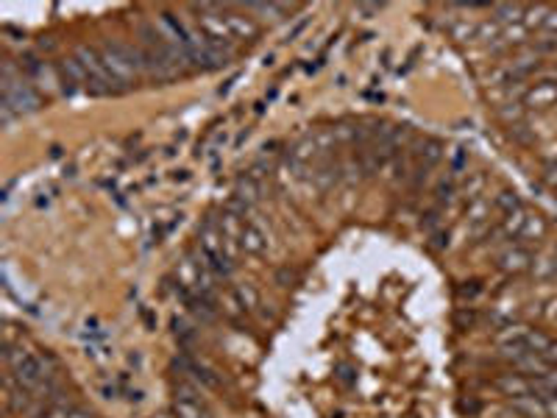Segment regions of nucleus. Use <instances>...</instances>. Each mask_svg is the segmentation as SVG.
<instances>
[{
  "label": "nucleus",
  "instance_id": "f257e3e1",
  "mask_svg": "<svg viewBox=\"0 0 557 418\" xmlns=\"http://www.w3.org/2000/svg\"><path fill=\"white\" fill-rule=\"evenodd\" d=\"M6 360H8V366H11L14 380H17L22 388L36 391V388L45 385V380H47V368H45V363H42L36 354L25 352L22 346H11V343H6Z\"/></svg>",
  "mask_w": 557,
  "mask_h": 418
},
{
  "label": "nucleus",
  "instance_id": "f03ea898",
  "mask_svg": "<svg viewBox=\"0 0 557 418\" xmlns=\"http://www.w3.org/2000/svg\"><path fill=\"white\" fill-rule=\"evenodd\" d=\"M75 59L81 62L84 73H87V92L89 95H109V92H123L120 84L109 75V70L103 67V59H101V50L89 48V45H81L75 48Z\"/></svg>",
  "mask_w": 557,
  "mask_h": 418
},
{
  "label": "nucleus",
  "instance_id": "7ed1b4c3",
  "mask_svg": "<svg viewBox=\"0 0 557 418\" xmlns=\"http://www.w3.org/2000/svg\"><path fill=\"white\" fill-rule=\"evenodd\" d=\"M496 388L507 396V399H521V396H538L535 394V380L533 377H521V374H505L496 380Z\"/></svg>",
  "mask_w": 557,
  "mask_h": 418
},
{
  "label": "nucleus",
  "instance_id": "20e7f679",
  "mask_svg": "<svg viewBox=\"0 0 557 418\" xmlns=\"http://www.w3.org/2000/svg\"><path fill=\"white\" fill-rule=\"evenodd\" d=\"M530 265H533V257H530V251H524L521 245H510V248H505V251L499 254V268L507 271V273H521V271H527Z\"/></svg>",
  "mask_w": 557,
  "mask_h": 418
},
{
  "label": "nucleus",
  "instance_id": "39448f33",
  "mask_svg": "<svg viewBox=\"0 0 557 418\" xmlns=\"http://www.w3.org/2000/svg\"><path fill=\"white\" fill-rule=\"evenodd\" d=\"M524 103L530 109H547L557 103V84L555 81H544V84H535L527 95H524Z\"/></svg>",
  "mask_w": 557,
  "mask_h": 418
},
{
  "label": "nucleus",
  "instance_id": "423d86ee",
  "mask_svg": "<svg viewBox=\"0 0 557 418\" xmlns=\"http://www.w3.org/2000/svg\"><path fill=\"white\" fill-rule=\"evenodd\" d=\"M240 245H243L246 254L260 257V254H265V248H268V234H265L257 223H246L243 237H240Z\"/></svg>",
  "mask_w": 557,
  "mask_h": 418
},
{
  "label": "nucleus",
  "instance_id": "0eeeda50",
  "mask_svg": "<svg viewBox=\"0 0 557 418\" xmlns=\"http://www.w3.org/2000/svg\"><path fill=\"white\" fill-rule=\"evenodd\" d=\"M510 408L524 418H549V413H547V399H541V396L510 399Z\"/></svg>",
  "mask_w": 557,
  "mask_h": 418
},
{
  "label": "nucleus",
  "instance_id": "6e6552de",
  "mask_svg": "<svg viewBox=\"0 0 557 418\" xmlns=\"http://www.w3.org/2000/svg\"><path fill=\"white\" fill-rule=\"evenodd\" d=\"M320 154H318V145H315V137L309 134V137H301L292 148H290V157H287V162H295V165H309L312 159H318Z\"/></svg>",
  "mask_w": 557,
  "mask_h": 418
},
{
  "label": "nucleus",
  "instance_id": "1a4fd4ad",
  "mask_svg": "<svg viewBox=\"0 0 557 418\" xmlns=\"http://www.w3.org/2000/svg\"><path fill=\"white\" fill-rule=\"evenodd\" d=\"M226 25H229L232 36H237V39H254V36L260 34V25H257V22H251L248 17L235 14V11H226Z\"/></svg>",
  "mask_w": 557,
  "mask_h": 418
},
{
  "label": "nucleus",
  "instance_id": "9d476101",
  "mask_svg": "<svg viewBox=\"0 0 557 418\" xmlns=\"http://www.w3.org/2000/svg\"><path fill=\"white\" fill-rule=\"evenodd\" d=\"M235 199H237L240 204H246V207L251 209L254 204H257V201H260V182H257V179H251V176H243V179H237Z\"/></svg>",
  "mask_w": 557,
  "mask_h": 418
},
{
  "label": "nucleus",
  "instance_id": "9b49d317",
  "mask_svg": "<svg viewBox=\"0 0 557 418\" xmlns=\"http://www.w3.org/2000/svg\"><path fill=\"white\" fill-rule=\"evenodd\" d=\"M232 301H235V307H237V310H243V312H251V310L260 304V293H257V287H254V284H237V287L232 290Z\"/></svg>",
  "mask_w": 557,
  "mask_h": 418
},
{
  "label": "nucleus",
  "instance_id": "f8f14e48",
  "mask_svg": "<svg viewBox=\"0 0 557 418\" xmlns=\"http://www.w3.org/2000/svg\"><path fill=\"white\" fill-rule=\"evenodd\" d=\"M173 416L176 418H209L207 410L201 408V402H190V399H176L173 402Z\"/></svg>",
  "mask_w": 557,
  "mask_h": 418
},
{
  "label": "nucleus",
  "instance_id": "ddd939ff",
  "mask_svg": "<svg viewBox=\"0 0 557 418\" xmlns=\"http://www.w3.org/2000/svg\"><path fill=\"white\" fill-rule=\"evenodd\" d=\"M544 231H547V223H544L538 215H527V220H524V229H521L519 240L530 243V240H538V237H544Z\"/></svg>",
  "mask_w": 557,
  "mask_h": 418
},
{
  "label": "nucleus",
  "instance_id": "4468645a",
  "mask_svg": "<svg viewBox=\"0 0 557 418\" xmlns=\"http://www.w3.org/2000/svg\"><path fill=\"white\" fill-rule=\"evenodd\" d=\"M246 8L257 11V14H268L271 20H278V17H284V14L292 11V6H284V3H248Z\"/></svg>",
  "mask_w": 557,
  "mask_h": 418
},
{
  "label": "nucleus",
  "instance_id": "2eb2a0df",
  "mask_svg": "<svg viewBox=\"0 0 557 418\" xmlns=\"http://www.w3.org/2000/svg\"><path fill=\"white\" fill-rule=\"evenodd\" d=\"M488 215H491V204L485 201V199H474L468 209H466V217L471 220V223H480V226H485L488 223Z\"/></svg>",
  "mask_w": 557,
  "mask_h": 418
},
{
  "label": "nucleus",
  "instance_id": "dca6fc26",
  "mask_svg": "<svg viewBox=\"0 0 557 418\" xmlns=\"http://www.w3.org/2000/svg\"><path fill=\"white\" fill-rule=\"evenodd\" d=\"M496 209L507 217V215H513V212H519V209H524L521 207V201H519V196L516 193H510V190H505V193H499L496 196Z\"/></svg>",
  "mask_w": 557,
  "mask_h": 418
},
{
  "label": "nucleus",
  "instance_id": "f3484780",
  "mask_svg": "<svg viewBox=\"0 0 557 418\" xmlns=\"http://www.w3.org/2000/svg\"><path fill=\"white\" fill-rule=\"evenodd\" d=\"M493 14H499V22H513V20H524V6H493Z\"/></svg>",
  "mask_w": 557,
  "mask_h": 418
},
{
  "label": "nucleus",
  "instance_id": "a211bd4d",
  "mask_svg": "<svg viewBox=\"0 0 557 418\" xmlns=\"http://www.w3.org/2000/svg\"><path fill=\"white\" fill-rule=\"evenodd\" d=\"M547 14H549V8H547V6L524 8V22H527L530 28H541V25H544V20H547Z\"/></svg>",
  "mask_w": 557,
  "mask_h": 418
},
{
  "label": "nucleus",
  "instance_id": "6ab92c4d",
  "mask_svg": "<svg viewBox=\"0 0 557 418\" xmlns=\"http://www.w3.org/2000/svg\"><path fill=\"white\" fill-rule=\"evenodd\" d=\"M452 36L460 39V42H466V39H477V25H471L468 20H460V22L452 25Z\"/></svg>",
  "mask_w": 557,
  "mask_h": 418
},
{
  "label": "nucleus",
  "instance_id": "aec40b11",
  "mask_svg": "<svg viewBox=\"0 0 557 418\" xmlns=\"http://www.w3.org/2000/svg\"><path fill=\"white\" fill-rule=\"evenodd\" d=\"M334 140H337V143L357 145V126H351V123H340V126H334Z\"/></svg>",
  "mask_w": 557,
  "mask_h": 418
},
{
  "label": "nucleus",
  "instance_id": "412c9836",
  "mask_svg": "<svg viewBox=\"0 0 557 418\" xmlns=\"http://www.w3.org/2000/svg\"><path fill=\"white\" fill-rule=\"evenodd\" d=\"M499 115H502L507 123H519V120L524 117V106H521V103H505V106L499 109Z\"/></svg>",
  "mask_w": 557,
  "mask_h": 418
},
{
  "label": "nucleus",
  "instance_id": "4be33fe9",
  "mask_svg": "<svg viewBox=\"0 0 557 418\" xmlns=\"http://www.w3.org/2000/svg\"><path fill=\"white\" fill-rule=\"evenodd\" d=\"M538 357H541V360H544L549 368H557V343H555V340H552V343H549V349H547L544 354H538Z\"/></svg>",
  "mask_w": 557,
  "mask_h": 418
},
{
  "label": "nucleus",
  "instance_id": "5701e85b",
  "mask_svg": "<svg viewBox=\"0 0 557 418\" xmlns=\"http://www.w3.org/2000/svg\"><path fill=\"white\" fill-rule=\"evenodd\" d=\"M541 28H544V31H557V11L555 8H549V14H547V20H544Z\"/></svg>",
  "mask_w": 557,
  "mask_h": 418
},
{
  "label": "nucleus",
  "instance_id": "b1692460",
  "mask_svg": "<svg viewBox=\"0 0 557 418\" xmlns=\"http://www.w3.org/2000/svg\"><path fill=\"white\" fill-rule=\"evenodd\" d=\"M357 11L359 14H376V11H382V6L379 3H368V6H357Z\"/></svg>",
  "mask_w": 557,
  "mask_h": 418
},
{
  "label": "nucleus",
  "instance_id": "393cba45",
  "mask_svg": "<svg viewBox=\"0 0 557 418\" xmlns=\"http://www.w3.org/2000/svg\"><path fill=\"white\" fill-rule=\"evenodd\" d=\"M67 418H92V413H89V410H84V408H73Z\"/></svg>",
  "mask_w": 557,
  "mask_h": 418
},
{
  "label": "nucleus",
  "instance_id": "a878e982",
  "mask_svg": "<svg viewBox=\"0 0 557 418\" xmlns=\"http://www.w3.org/2000/svg\"><path fill=\"white\" fill-rule=\"evenodd\" d=\"M547 413L549 418H557V399H547Z\"/></svg>",
  "mask_w": 557,
  "mask_h": 418
}]
</instances>
